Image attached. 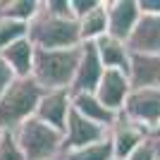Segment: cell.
Returning a JSON list of instances; mask_svg holds the SVG:
<instances>
[{
	"label": "cell",
	"instance_id": "1",
	"mask_svg": "<svg viewBox=\"0 0 160 160\" xmlns=\"http://www.w3.org/2000/svg\"><path fill=\"white\" fill-rule=\"evenodd\" d=\"M81 46L67 50H36L31 79L46 91H69L79 69Z\"/></svg>",
	"mask_w": 160,
	"mask_h": 160
},
{
	"label": "cell",
	"instance_id": "2",
	"mask_svg": "<svg viewBox=\"0 0 160 160\" xmlns=\"http://www.w3.org/2000/svg\"><path fill=\"white\" fill-rule=\"evenodd\" d=\"M46 88H41L33 79H17L12 88L0 98V132H17L27 120L36 115Z\"/></svg>",
	"mask_w": 160,
	"mask_h": 160
},
{
	"label": "cell",
	"instance_id": "3",
	"mask_svg": "<svg viewBox=\"0 0 160 160\" xmlns=\"http://www.w3.org/2000/svg\"><path fill=\"white\" fill-rule=\"evenodd\" d=\"M12 134L27 160H55L65 155V134L41 122L36 115Z\"/></svg>",
	"mask_w": 160,
	"mask_h": 160
},
{
	"label": "cell",
	"instance_id": "4",
	"mask_svg": "<svg viewBox=\"0 0 160 160\" xmlns=\"http://www.w3.org/2000/svg\"><path fill=\"white\" fill-rule=\"evenodd\" d=\"M29 41L36 50H67V48H79V22L77 19H60L41 10V14L29 24Z\"/></svg>",
	"mask_w": 160,
	"mask_h": 160
},
{
	"label": "cell",
	"instance_id": "5",
	"mask_svg": "<svg viewBox=\"0 0 160 160\" xmlns=\"http://www.w3.org/2000/svg\"><path fill=\"white\" fill-rule=\"evenodd\" d=\"M122 115L151 134L160 122V88H132Z\"/></svg>",
	"mask_w": 160,
	"mask_h": 160
},
{
	"label": "cell",
	"instance_id": "6",
	"mask_svg": "<svg viewBox=\"0 0 160 160\" xmlns=\"http://www.w3.org/2000/svg\"><path fill=\"white\" fill-rule=\"evenodd\" d=\"M141 22L139 0H108V36L129 43L134 29Z\"/></svg>",
	"mask_w": 160,
	"mask_h": 160
},
{
	"label": "cell",
	"instance_id": "7",
	"mask_svg": "<svg viewBox=\"0 0 160 160\" xmlns=\"http://www.w3.org/2000/svg\"><path fill=\"white\" fill-rule=\"evenodd\" d=\"M108 139H110V143H112L115 158L117 160H127L141 143H146V141L151 139V134H148V129L139 127L136 122L127 120V117L120 112L117 122H115L112 127H110V132H108Z\"/></svg>",
	"mask_w": 160,
	"mask_h": 160
},
{
	"label": "cell",
	"instance_id": "8",
	"mask_svg": "<svg viewBox=\"0 0 160 160\" xmlns=\"http://www.w3.org/2000/svg\"><path fill=\"white\" fill-rule=\"evenodd\" d=\"M103 74H105V67L100 62L96 43H81V60H79V69H77V77H74V84H72V96L96 93Z\"/></svg>",
	"mask_w": 160,
	"mask_h": 160
},
{
	"label": "cell",
	"instance_id": "9",
	"mask_svg": "<svg viewBox=\"0 0 160 160\" xmlns=\"http://www.w3.org/2000/svg\"><path fill=\"white\" fill-rule=\"evenodd\" d=\"M132 79H129L127 72H120V69H105L103 79H100L98 88H96V96L108 110L120 115L127 105V98L132 93Z\"/></svg>",
	"mask_w": 160,
	"mask_h": 160
},
{
	"label": "cell",
	"instance_id": "10",
	"mask_svg": "<svg viewBox=\"0 0 160 160\" xmlns=\"http://www.w3.org/2000/svg\"><path fill=\"white\" fill-rule=\"evenodd\" d=\"M108 132L110 129L100 127L96 122L81 117L77 110H72L69 120H67V129H65V155L72 153V151H79V148H86L91 143H98V141L108 139Z\"/></svg>",
	"mask_w": 160,
	"mask_h": 160
},
{
	"label": "cell",
	"instance_id": "11",
	"mask_svg": "<svg viewBox=\"0 0 160 160\" xmlns=\"http://www.w3.org/2000/svg\"><path fill=\"white\" fill-rule=\"evenodd\" d=\"M72 110L74 108H72V93L69 91H46L38 108H36V117L65 134Z\"/></svg>",
	"mask_w": 160,
	"mask_h": 160
},
{
	"label": "cell",
	"instance_id": "12",
	"mask_svg": "<svg viewBox=\"0 0 160 160\" xmlns=\"http://www.w3.org/2000/svg\"><path fill=\"white\" fill-rule=\"evenodd\" d=\"M127 46L132 55H160V17L141 14L139 27L134 29Z\"/></svg>",
	"mask_w": 160,
	"mask_h": 160
},
{
	"label": "cell",
	"instance_id": "13",
	"mask_svg": "<svg viewBox=\"0 0 160 160\" xmlns=\"http://www.w3.org/2000/svg\"><path fill=\"white\" fill-rule=\"evenodd\" d=\"M0 55L5 58L17 79H31L33 74V62H36V46L29 38H22L12 46H7L5 50H0Z\"/></svg>",
	"mask_w": 160,
	"mask_h": 160
},
{
	"label": "cell",
	"instance_id": "14",
	"mask_svg": "<svg viewBox=\"0 0 160 160\" xmlns=\"http://www.w3.org/2000/svg\"><path fill=\"white\" fill-rule=\"evenodd\" d=\"M129 79L134 88H160V55H132Z\"/></svg>",
	"mask_w": 160,
	"mask_h": 160
},
{
	"label": "cell",
	"instance_id": "15",
	"mask_svg": "<svg viewBox=\"0 0 160 160\" xmlns=\"http://www.w3.org/2000/svg\"><path fill=\"white\" fill-rule=\"evenodd\" d=\"M72 108L81 115V117H86V120L96 122V124H100V127H105V129H110L115 122H117V117H120L117 112L108 110V108L98 100L96 93H77V96H72Z\"/></svg>",
	"mask_w": 160,
	"mask_h": 160
},
{
	"label": "cell",
	"instance_id": "16",
	"mask_svg": "<svg viewBox=\"0 0 160 160\" xmlns=\"http://www.w3.org/2000/svg\"><path fill=\"white\" fill-rule=\"evenodd\" d=\"M96 48H98L100 62L105 69H120V72L129 74V67H132V50H129L127 43L112 38V36H103L100 41H96Z\"/></svg>",
	"mask_w": 160,
	"mask_h": 160
},
{
	"label": "cell",
	"instance_id": "17",
	"mask_svg": "<svg viewBox=\"0 0 160 160\" xmlns=\"http://www.w3.org/2000/svg\"><path fill=\"white\" fill-rule=\"evenodd\" d=\"M77 22H79L81 43H96L103 36H108V0H103L93 12L84 14Z\"/></svg>",
	"mask_w": 160,
	"mask_h": 160
},
{
	"label": "cell",
	"instance_id": "18",
	"mask_svg": "<svg viewBox=\"0 0 160 160\" xmlns=\"http://www.w3.org/2000/svg\"><path fill=\"white\" fill-rule=\"evenodd\" d=\"M43 10V0H0V17L31 24Z\"/></svg>",
	"mask_w": 160,
	"mask_h": 160
},
{
	"label": "cell",
	"instance_id": "19",
	"mask_svg": "<svg viewBox=\"0 0 160 160\" xmlns=\"http://www.w3.org/2000/svg\"><path fill=\"white\" fill-rule=\"evenodd\" d=\"M65 160H115V151L110 139H103L98 143H91L86 148H79V151H72L67 153Z\"/></svg>",
	"mask_w": 160,
	"mask_h": 160
},
{
	"label": "cell",
	"instance_id": "20",
	"mask_svg": "<svg viewBox=\"0 0 160 160\" xmlns=\"http://www.w3.org/2000/svg\"><path fill=\"white\" fill-rule=\"evenodd\" d=\"M22 38H29V24L0 17V50H5L7 46H12Z\"/></svg>",
	"mask_w": 160,
	"mask_h": 160
},
{
	"label": "cell",
	"instance_id": "21",
	"mask_svg": "<svg viewBox=\"0 0 160 160\" xmlns=\"http://www.w3.org/2000/svg\"><path fill=\"white\" fill-rule=\"evenodd\" d=\"M0 160H27L12 132H5L0 139Z\"/></svg>",
	"mask_w": 160,
	"mask_h": 160
},
{
	"label": "cell",
	"instance_id": "22",
	"mask_svg": "<svg viewBox=\"0 0 160 160\" xmlns=\"http://www.w3.org/2000/svg\"><path fill=\"white\" fill-rule=\"evenodd\" d=\"M43 10L60 19H77L72 10V0H43Z\"/></svg>",
	"mask_w": 160,
	"mask_h": 160
},
{
	"label": "cell",
	"instance_id": "23",
	"mask_svg": "<svg viewBox=\"0 0 160 160\" xmlns=\"http://www.w3.org/2000/svg\"><path fill=\"white\" fill-rule=\"evenodd\" d=\"M14 81H17V74L10 69V65L5 62V58L0 55V98H2L10 88H12Z\"/></svg>",
	"mask_w": 160,
	"mask_h": 160
},
{
	"label": "cell",
	"instance_id": "24",
	"mask_svg": "<svg viewBox=\"0 0 160 160\" xmlns=\"http://www.w3.org/2000/svg\"><path fill=\"white\" fill-rule=\"evenodd\" d=\"M103 0H72V10H74V17L77 19H81L84 14H88V12H93L96 7L100 5Z\"/></svg>",
	"mask_w": 160,
	"mask_h": 160
},
{
	"label": "cell",
	"instance_id": "25",
	"mask_svg": "<svg viewBox=\"0 0 160 160\" xmlns=\"http://www.w3.org/2000/svg\"><path fill=\"white\" fill-rule=\"evenodd\" d=\"M127 160H158V155H155V148H153V141L148 139L146 143H141L136 151H134L132 155H129Z\"/></svg>",
	"mask_w": 160,
	"mask_h": 160
},
{
	"label": "cell",
	"instance_id": "26",
	"mask_svg": "<svg viewBox=\"0 0 160 160\" xmlns=\"http://www.w3.org/2000/svg\"><path fill=\"white\" fill-rule=\"evenodd\" d=\"M139 5H141V14L160 17V0H139Z\"/></svg>",
	"mask_w": 160,
	"mask_h": 160
},
{
	"label": "cell",
	"instance_id": "27",
	"mask_svg": "<svg viewBox=\"0 0 160 160\" xmlns=\"http://www.w3.org/2000/svg\"><path fill=\"white\" fill-rule=\"evenodd\" d=\"M153 141V148H155V155H158V160H160V139H151Z\"/></svg>",
	"mask_w": 160,
	"mask_h": 160
},
{
	"label": "cell",
	"instance_id": "28",
	"mask_svg": "<svg viewBox=\"0 0 160 160\" xmlns=\"http://www.w3.org/2000/svg\"><path fill=\"white\" fill-rule=\"evenodd\" d=\"M151 139H160V122H158V127L151 132Z\"/></svg>",
	"mask_w": 160,
	"mask_h": 160
},
{
	"label": "cell",
	"instance_id": "29",
	"mask_svg": "<svg viewBox=\"0 0 160 160\" xmlns=\"http://www.w3.org/2000/svg\"><path fill=\"white\" fill-rule=\"evenodd\" d=\"M55 160H65V155H62V158H55Z\"/></svg>",
	"mask_w": 160,
	"mask_h": 160
},
{
	"label": "cell",
	"instance_id": "30",
	"mask_svg": "<svg viewBox=\"0 0 160 160\" xmlns=\"http://www.w3.org/2000/svg\"><path fill=\"white\" fill-rule=\"evenodd\" d=\"M0 139H2V132H0Z\"/></svg>",
	"mask_w": 160,
	"mask_h": 160
},
{
	"label": "cell",
	"instance_id": "31",
	"mask_svg": "<svg viewBox=\"0 0 160 160\" xmlns=\"http://www.w3.org/2000/svg\"><path fill=\"white\" fill-rule=\"evenodd\" d=\"M115 160H117V158H115Z\"/></svg>",
	"mask_w": 160,
	"mask_h": 160
}]
</instances>
